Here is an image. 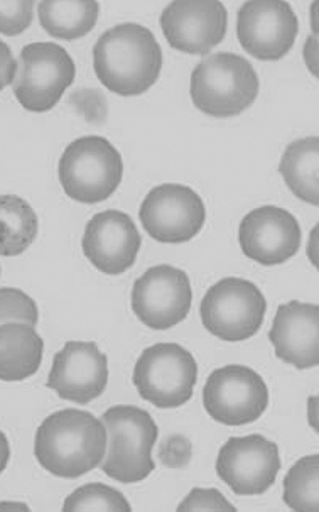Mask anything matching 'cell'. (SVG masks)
<instances>
[{
	"instance_id": "1",
	"label": "cell",
	"mask_w": 319,
	"mask_h": 512,
	"mask_svg": "<svg viewBox=\"0 0 319 512\" xmlns=\"http://www.w3.org/2000/svg\"><path fill=\"white\" fill-rule=\"evenodd\" d=\"M107 453V428L82 409H61L41 423L34 455L49 474L78 479L100 467Z\"/></svg>"
},
{
	"instance_id": "2",
	"label": "cell",
	"mask_w": 319,
	"mask_h": 512,
	"mask_svg": "<svg viewBox=\"0 0 319 512\" xmlns=\"http://www.w3.org/2000/svg\"><path fill=\"white\" fill-rule=\"evenodd\" d=\"M93 68L103 87L122 97H137L157 82L163 50L151 29L125 22L105 31L93 48Z\"/></svg>"
},
{
	"instance_id": "3",
	"label": "cell",
	"mask_w": 319,
	"mask_h": 512,
	"mask_svg": "<svg viewBox=\"0 0 319 512\" xmlns=\"http://www.w3.org/2000/svg\"><path fill=\"white\" fill-rule=\"evenodd\" d=\"M259 77L249 60L235 53H215L191 73V100L196 109L217 119L240 115L259 95Z\"/></svg>"
},
{
	"instance_id": "4",
	"label": "cell",
	"mask_w": 319,
	"mask_h": 512,
	"mask_svg": "<svg viewBox=\"0 0 319 512\" xmlns=\"http://www.w3.org/2000/svg\"><path fill=\"white\" fill-rule=\"evenodd\" d=\"M107 428V453L100 467L103 474L122 484H136L156 469L152 448L156 445V421L137 406H114L102 414Z\"/></svg>"
},
{
	"instance_id": "5",
	"label": "cell",
	"mask_w": 319,
	"mask_h": 512,
	"mask_svg": "<svg viewBox=\"0 0 319 512\" xmlns=\"http://www.w3.org/2000/svg\"><path fill=\"white\" fill-rule=\"evenodd\" d=\"M58 176L71 200L93 205L114 195L122 183L124 163L114 144L105 137L85 136L65 149Z\"/></svg>"
},
{
	"instance_id": "6",
	"label": "cell",
	"mask_w": 319,
	"mask_h": 512,
	"mask_svg": "<svg viewBox=\"0 0 319 512\" xmlns=\"http://www.w3.org/2000/svg\"><path fill=\"white\" fill-rule=\"evenodd\" d=\"M75 61L56 43H31L24 46L17 61L12 83L17 102L29 112L55 109L71 83L75 82Z\"/></svg>"
},
{
	"instance_id": "7",
	"label": "cell",
	"mask_w": 319,
	"mask_h": 512,
	"mask_svg": "<svg viewBox=\"0 0 319 512\" xmlns=\"http://www.w3.org/2000/svg\"><path fill=\"white\" fill-rule=\"evenodd\" d=\"M198 365L178 344H156L142 352L134 367V386L144 401L161 409L183 406L193 398Z\"/></svg>"
},
{
	"instance_id": "8",
	"label": "cell",
	"mask_w": 319,
	"mask_h": 512,
	"mask_svg": "<svg viewBox=\"0 0 319 512\" xmlns=\"http://www.w3.org/2000/svg\"><path fill=\"white\" fill-rule=\"evenodd\" d=\"M267 301L257 284L225 278L213 284L201 301L203 327L223 342H244L264 323Z\"/></svg>"
},
{
	"instance_id": "9",
	"label": "cell",
	"mask_w": 319,
	"mask_h": 512,
	"mask_svg": "<svg viewBox=\"0 0 319 512\" xmlns=\"http://www.w3.org/2000/svg\"><path fill=\"white\" fill-rule=\"evenodd\" d=\"M203 406L222 425H250L269 406V389L254 369L227 365L208 377L203 389Z\"/></svg>"
},
{
	"instance_id": "10",
	"label": "cell",
	"mask_w": 319,
	"mask_h": 512,
	"mask_svg": "<svg viewBox=\"0 0 319 512\" xmlns=\"http://www.w3.org/2000/svg\"><path fill=\"white\" fill-rule=\"evenodd\" d=\"M139 217L152 239L163 244H184L200 234L206 222V208L190 186L166 183L147 193Z\"/></svg>"
},
{
	"instance_id": "11",
	"label": "cell",
	"mask_w": 319,
	"mask_h": 512,
	"mask_svg": "<svg viewBox=\"0 0 319 512\" xmlns=\"http://www.w3.org/2000/svg\"><path fill=\"white\" fill-rule=\"evenodd\" d=\"M193 303L188 274L178 267H151L132 288V310L146 327L169 330L183 322Z\"/></svg>"
},
{
	"instance_id": "12",
	"label": "cell",
	"mask_w": 319,
	"mask_h": 512,
	"mask_svg": "<svg viewBox=\"0 0 319 512\" xmlns=\"http://www.w3.org/2000/svg\"><path fill=\"white\" fill-rule=\"evenodd\" d=\"M298 34V16L287 2L250 0L238 9V41L257 60H281L292 50Z\"/></svg>"
},
{
	"instance_id": "13",
	"label": "cell",
	"mask_w": 319,
	"mask_h": 512,
	"mask_svg": "<svg viewBox=\"0 0 319 512\" xmlns=\"http://www.w3.org/2000/svg\"><path fill=\"white\" fill-rule=\"evenodd\" d=\"M279 470V447L262 435L230 438L218 453V477L237 496H260L269 491Z\"/></svg>"
},
{
	"instance_id": "14",
	"label": "cell",
	"mask_w": 319,
	"mask_h": 512,
	"mask_svg": "<svg viewBox=\"0 0 319 512\" xmlns=\"http://www.w3.org/2000/svg\"><path fill=\"white\" fill-rule=\"evenodd\" d=\"M169 46L188 55H208L227 36L228 14L218 0H176L159 17Z\"/></svg>"
},
{
	"instance_id": "15",
	"label": "cell",
	"mask_w": 319,
	"mask_h": 512,
	"mask_svg": "<svg viewBox=\"0 0 319 512\" xmlns=\"http://www.w3.org/2000/svg\"><path fill=\"white\" fill-rule=\"evenodd\" d=\"M238 239L245 257L262 266H279L298 254L303 232L291 212L265 205L245 215Z\"/></svg>"
},
{
	"instance_id": "16",
	"label": "cell",
	"mask_w": 319,
	"mask_h": 512,
	"mask_svg": "<svg viewBox=\"0 0 319 512\" xmlns=\"http://www.w3.org/2000/svg\"><path fill=\"white\" fill-rule=\"evenodd\" d=\"M109 384V360L95 342H68L55 355L46 386L61 399L88 404Z\"/></svg>"
},
{
	"instance_id": "17",
	"label": "cell",
	"mask_w": 319,
	"mask_h": 512,
	"mask_svg": "<svg viewBox=\"0 0 319 512\" xmlns=\"http://www.w3.org/2000/svg\"><path fill=\"white\" fill-rule=\"evenodd\" d=\"M142 237L134 220L119 210L97 213L83 234V254L98 271L109 276L129 271L141 251Z\"/></svg>"
},
{
	"instance_id": "18",
	"label": "cell",
	"mask_w": 319,
	"mask_h": 512,
	"mask_svg": "<svg viewBox=\"0 0 319 512\" xmlns=\"http://www.w3.org/2000/svg\"><path fill=\"white\" fill-rule=\"evenodd\" d=\"M277 359L296 369H313L319 364V308L311 303L289 301L277 308L269 332Z\"/></svg>"
},
{
	"instance_id": "19",
	"label": "cell",
	"mask_w": 319,
	"mask_h": 512,
	"mask_svg": "<svg viewBox=\"0 0 319 512\" xmlns=\"http://www.w3.org/2000/svg\"><path fill=\"white\" fill-rule=\"evenodd\" d=\"M44 342L28 323L0 325V381L21 382L33 377L43 362Z\"/></svg>"
},
{
	"instance_id": "20",
	"label": "cell",
	"mask_w": 319,
	"mask_h": 512,
	"mask_svg": "<svg viewBox=\"0 0 319 512\" xmlns=\"http://www.w3.org/2000/svg\"><path fill=\"white\" fill-rule=\"evenodd\" d=\"M319 139L316 136L304 137L291 142L281 159L282 178L294 197L319 205Z\"/></svg>"
},
{
	"instance_id": "21",
	"label": "cell",
	"mask_w": 319,
	"mask_h": 512,
	"mask_svg": "<svg viewBox=\"0 0 319 512\" xmlns=\"http://www.w3.org/2000/svg\"><path fill=\"white\" fill-rule=\"evenodd\" d=\"M100 4L93 0H46L39 2L41 28L56 39L75 41L92 31L98 22Z\"/></svg>"
},
{
	"instance_id": "22",
	"label": "cell",
	"mask_w": 319,
	"mask_h": 512,
	"mask_svg": "<svg viewBox=\"0 0 319 512\" xmlns=\"http://www.w3.org/2000/svg\"><path fill=\"white\" fill-rule=\"evenodd\" d=\"M38 230V215L26 200L0 195V256H21L38 237Z\"/></svg>"
},
{
	"instance_id": "23",
	"label": "cell",
	"mask_w": 319,
	"mask_h": 512,
	"mask_svg": "<svg viewBox=\"0 0 319 512\" xmlns=\"http://www.w3.org/2000/svg\"><path fill=\"white\" fill-rule=\"evenodd\" d=\"M284 502L292 511H319V455H308L292 465L284 479Z\"/></svg>"
},
{
	"instance_id": "24",
	"label": "cell",
	"mask_w": 319,
	"mask_h": 512,
	"mask_svg": "<svg viewBox=\"0 0 319 512\" xmlns=\"http://www.w3.org/2000/svg\"><path fill=\"white\" fill-rule=\"evenodd\" d=\"M130 509L132 507L122 492L100 482L76 489L66 497L63 506L65 512H130Z\"/></svg>"
},
{
	"instance_id": "25",
	"label": "cell",
	"mask_w": 319,
	"mask_h": 512,
	"mask_svg": "<svg viewBox=\"0 0 319 512\" xmlns=\"http://www.w3.org/2000/svg\"><path fill=\"white\" fill-rule=\"evenodd\" d=\"M9 322L28 323L34 328L38 325V305L22 289H0V325Z\"/></svg>"
},
{
	"instance_id": "26",
	"label": "cell",
	"mask_w": 319,
	"mask_h": 512,
	"mask_svg": "<svg viewBox=\"0 0 319 512\" xmlns=\"http://www.w3.org/2000/svg\"><path fill=\"white\" fill-rule=\"evenodd\" d=\"M33 0L0 2V34L19 36L33 24Z\"/></svg>"
},
{
	"instance_id": "27",
	"label": "cell",
	"mask_w": 319,
	"mask_h": 512,
	"mask_svg": "<svg viewBox=\"0 0 319 512\" xmlns=\"http://www.w3.org/2000/svg\"><path fill=\"white\" fill-rule=\"evenodd\" d=\"M70 104L78 114H82L90 124H102L107 117V99L100 90L83 88L71 93Z\"/></svg>"
},
{
	"instance_id": "28",
	"label": "cell",
	"mask_w": 319,
	"mask_h": 512,
	"mask_svg": "<svg viewBox=\"0 0 319 512\" xmlns=\"http://www.w3.org/2000/svg\"><path fill=\"white\" fill-rule=\"evenodd\" d=\"M178 511L193 512H230L237 511L230 502L225 499L222 492L217 489H201L195 487L190 492V496L186 497L178 506Z\"/></svg>"
},
{
	"instance_id": "29",
	"label": "cell",
	"mask_w": 319,
	"mask_h": 512,
	"mask_svg": "<svg viewBox=\"0 0 319 512\" xmlns=\"http://www.w3.org/2000/svg\"><path fill=\"white\" fill-rule=\"evenodd\" d=\"M17 61L14 60L9 44L0 41V92L16 80Z\"/></svg>"
},
{
	"instance_id": "30",
	"label": "cell",
	"mask_w": 319,
	"mask_h": 512,
	"mask_svg": "<svg viewBox=\"0 0 319 512\" xmlns=\"http://www.w3.org/2000/svg\"><path fill=\"white\" fill-rule=\"evenodd\" d=\"M161 458H163L164 463L169 465V467H183L188 463V460L191 458V445L188 443V440L181 445V448H174V436L173 438H169L164 443V447L161 448Z\"/></svg>"
},
{
	"instance_id": "31",
	"label": "cell",
	"mask_w": 319,
	"mask_h": 512,
	"mask_svg": "<svg viewBox=\"0 0 319 512\" xmlns=\"http://www.w3.org/2000/svg\"><path fill=\"white\" fill-rule=\"evenodd\" d=\"M304 61L308 70L313 73V77H318V38L309 36L304 44Z\"/></svg>"
},
{
	"instance_id": "32",
	"label": "cell",
	"mask_w": 319,
	"mask_h": 512,
	"mask_svg": "<svg viewBox=\"0 0 319 512\" xmlns=\"http://www.w3.org/2000/svg\"><path fill=\"white\" fill-rule=\"evenodd\" d=\"M11 458V447H9V440L7 436L0 431V474L7 469V463Z\"/></svg>"
},
{
	"instance_id": "33",
	"label": "cell",
	"mask_w": 319,
	"mask_h": 512,
	"mask_svg": "<svg viewBox=\"0 0 319 512\" xmlns=\"http://www.w3.org/2000/svg\"><path fill=\"white\" fill-rule=\"evenodd\" d=\"M309 261L313 262L314 267H318V225L311 232L308 246Z\"/></svg>"
},
{
	"instance_id": "34",
	"label": "cell",
	"mask_w": 319,
	"mask_h": 512,
	"mask_svg": "<svg viewBox=\"0 0 319 512\" xmlns=\"http://www.w3.org/2000/svg\"><path fill=\"white\" fill-rule=\"evenodd\" d=\"M316 409H318V398L314 396V398L309 399V414L313 411V416H309V423H313L314 430L318 431V414H316Z\"/></svg>"
},
{
	"instance_id": "35",
	"label": "cell",
	"mask_w": 319,
	"mask_h": 512,
	"mask_svg": "<svg viewBox=\"0 0 319 512\" xmlns=\"http://www.w3.org/2000/svg\"><path fill=\"white\" fill-rule=\"evenodd\" d=\"M311 16H313V33L318 38V2H314L311 7Z\"/></svg>"
},
{
	"instance_id": "36",
	"label": "cell",
	"mask_w": 319,
	"mask_h": 512,
	"mask_svg": "<svg viewBox=\"0 0 319 512\" xmlns=\"http://www.w3.org/2000/svg\"><path fill=\"white\" fill-rule=\"evenodd\" d=\"M7 507H9V509H24V511H28L29 509L28 506H12V504H0V511H2V509H7Z\"/></svg>"
},
{
	"instance_id": "37",
	"label": "cell",
	"mask_w": 319,
	"mask_h": 512,
	"mask_svg": "<svg viewBox=\"0 0 319 512\" xmlns=\"http://www.w3.org/2000/svg\"><path fill=\"white\" fill-rule=\"evenodd\" d=\"M0 273H2V269H0Z\"/></svg>"
}]
</instances>
